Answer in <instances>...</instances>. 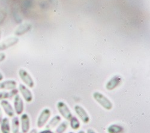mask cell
I'll return each instance as SVG.
<instances>
[{
    "label": "cell",
    "mask_w": 150,
    "mask_h": 133,
    "mask_svg": "<svg viewBox=\"0 0 150 133\" xmlns=\"http://www.w3.org/2000/svg\"><path fill=\"white\" fill-rule=\"evenodd\" d=\"M93 98L100 105L107 110H111L112 107H113V104H112V103L105 95L100 92H95L93 94Z\"/></svg>",
    "instance_id": "obj_1"
},
{
    "label": "cell",
    "mask_w": 150,
    "mask_h": 133,
    "mask_svg": "<svg viewBox=\"0 0 150 133\" xmlns=\"http://www.w3.org/2000/svg\"><path fill=\"white\" fill-rule=\"evenodd\" d=\"M19 75L22 81L26 84L28 87L33 88L34 87V82L28 73V72L23 68H21L19 70Z\"/></svg>",
    "instance_id": "obj_2"
},
{
    "label": "cell",
    "mask_w": 150,
    "mask_h": 133,
    "mask_svg": "<svg viewBox=\"0 0 150 133\" xmlns=\"http://www.w3.org/2000/svg\"><path fill=\"white\" fill-rule=\"evenodd\" d=\"M57 106L58 112L64 119L68 120H70L71 119V118L73 117L72 113L70 110V108L65 103L62 101H59L57 103Z\"/></svg>",
    "instance_id": "obj_3"
},
{
    "label": "cell",
    "mask_w": 150,
    "mask_h": 133,
    "mask_svg": "<svg viewBox=\"0 0 150 133\" xmlns=\"http://www.w3.org/2000/svg\"><path fill=\"white\" fill-rule=\"evenodd\" d=\"M51 116V111L49 108H45L40 113L37 121V126L39 128L43 127Z\"/></svg>",
    "instance_id": "obj_4"
},
{
    "label": "cell",
    "mask_w": 150,
    "mask_h": 133,
    "mask_svg": "<svg viewBox=\"0 0 150 133\" xmlns=\"http://www.w3.org/2000/svg\"><path fill=\"white\" fill-rule=\"evenodd\" d=\"M19 40L15 37H11L7 38L2 42L0 43V52L4 51L9 48L15 46L18 43Z\"/></svg>",
    "instance_id": "obj_5"
},
{
    "label": "cell",
    "mask_w": 150,
    "mask_h": 133,
    "mask_svg": "<svg viewBox=\"0 0 150 133\" xmlns=\"http://www.w3.org/2000/svg\"><path fill=\"white\" fill-rule=\"evenodd\" d=\"M13 106L15 113L16 115H21L22 114L24 110V104L22 99L18 94L14 96Z\"/></svg>",
    "instance_id": "obj_6"
},
{
    "label": "cell",
    "mask_w": 150,
    "mask_h": 133,
    "mask_svg": "<svg viewBox=\"0 0 150 133\" xmlns=\"http://www.w3.org/2000/svg\"><path fill=\"white\" fill-rule=\"evenodd\" d=\"M74 111L83 123L87 124L89 122L90 120V116H89L88 114L87 113V112H86V110L82 106H81L79 105L75 106H74Z\"/></svg>",
    "instance_id": "obj_7"
},
{
    "label": "cell",
    "mask_w": 150,
    "mask_h": 133,
    "mask_svg": "<svg viewBox=\"0 0 150 133\" xmlns=\"http://www.w3.org/2000/svg\"><path fill=\"white\" fill-rule=\"evenodd\" d=\"M19 91L22 95L23 99L27 103H30L33 99V95L30 89H28L23 84H20L19 86Z\"/></svg>",
    "instance_id": "obj_8"
},
{
    "label": "cell",
    "mask_w": 150,
    "mask_h": 133,
    "mask_svg": "<svg viewBox=\"0 0 150 133\" xmlns=\"http://www.w3.org/2000/svg\"><path fill=\"white\" fill-rule=\"evenodd\" d=\"M0 105L4 112V113L10 118H13L15 116L14 108L11 105V104L6 100H3L0 101Z\"/></svg>",
    "instance_id": "obj_9"
},
{
    "label": "cell",
    "mask_w": 150,
    "mask_h": 133,
    "mask_svg": "<svg viewBox=\"0 0 150 133\" xmlns=\"http://www.w3.org/2000/svg\"><path fill=\"white\" fill-rule=\"evenodd\" d=\"M21 123L22 132L27 133L30 128V119L29 116L27 114L23 113L21 115Z\"/></svg>",
    "instance_id": "obj_10"
},
{
    "label": "cell",
    "mask_w": 150,
    "mask_h": 133,
    "mask_svg": "<svg viewBox=\"0 0 150 133\" xmlns=\"http://www.w3.org/2000/svg\"><path fill=\"white\" fill-rule=\"evenodd\" d=\"M122 82V79L120 76H115L106 84V88L109 91H112L118 87Z\"/></svg>",
    "instance_id": "obj_11"
},
{
    "label": "cell",
    "mask_w": 150,
    "mask_h": 133,
    "mask_svg": "<svg viewBox=\"0 0 150 133\" xmlns=\"http://www.w3.org/2000/svg\"><path fill=\"white\" fill-rule=\"evenodd\" d=\"M17 87V82L14 80H7L0 82V90H12Z\"/></svg>",
    "instance_id": "obj_12"
},
{
    "label": "cell",
    "mask_w": 150,
    "mask_h": 133,
    "mask_svg": "<svg viewBox=\"0 0 150 133\" xmlns=\"http://www.w3.org/2000/svg\"><path fill=\"white\" fill-rule=\"evenodd\" d=\"M31 28V25L30 23H24L22 25H20L15 31V34L17 36L22 35L23 34H26L27 32H28Z\"/></svg>",
    "instance_id": "obj_13"
},
{
    "label": "cell",
    "mask_w": 150,
    "mask_h": 133,
    "mask_svg": "<svg viewBox=\"0 0 150 133\" xmlns=\"http://www.w3.org/2000/svg\"><path fill=\"white\" fill-rule=\"evenodd\" d=\"M0 124H1V129L3 133H10V126L8 118H3Z\"/></svg>",
    "instance_id": "obj_14"
},
{
    "label": "cell",
    "mask_w": 150,
    "mask_h": 133,
    "mask_svg": "<svg viewBox=\"0 0 150 133\" xmlns=\"http://www.w3.org/2000/svg\"><path fill=\"white\" fill-rule=\"evenodd\" d=\"M61 117L59 115H56L49 122V124L46 125V128L47 129H51L54 128L55 127L58 125V124L61 121Z\"/></svg>",
    "instance_id": "obj_15"
},
{
    "label": "cell",
    "mask_w": 150,
    "mask_h": 133,
    "mask_svg": "<svg viewBox=\"0 0 150 133\" xmlns=\"http://www.w3.org/2000/svg\"><path fill=\"white\" fill-rule=\"evenodd\" d=\"M19 120L18 116H13L11 120V129L13 133H18L19 130Z\"/></svg>",
    "instance_id": "obj_16"
},
{
    "label": "cell",
    "mask_w": 150,
    "mask_h": 133,
    "mask_svg": "<svg viewBox=\"0 0 150 133\" xmlns=\"http://www.w3.org/2000/svg\"><path fill=\"white\" fill-rule=\"evenodd\" d=\"M107 131L108 133H122L124 131V128L121 125L112 124L108 128Z\"/></svg>",
    "instance_id": "obj_17"
},
{
    "label": "cell",
    "mask_w": 150,
    "mask_h": 133,
    "mask_svg": "<svg viewBox=\"0 0 150 133\" xmlns=\"http://www.w3.org/2000/svg\"><path fill=\"white\" fill-rule=\"evenodd\" d=\"M70 120V126L73 129L77 130L80 128L81 124L77 118L72 117Z\"/></svg>",
    "instance_id": "obj_18"
},
{
    "label": "cell",
    "mask_w": 150,
    "mask_h": 133,
    "mask_svg": "<svg viewBox=\"0 0 150 133\" xmlns=\"http://www.w3.org/2000/svg\"><path fill=\"white\" fill-rule=\"evenodd\" d=\"M68 125L69 124L67 121L62 122L57 128L56 133H64L67 129Z\"/></svg>",
    "instance_id": "obj_19"
},
{
    "label": "cell",
    "mask_w": 150,
    "mask_h": 133,
    "mask_svg": "<svg viewBox=\"0 0 150 133\" xmlns=\"http://www.w3.org/2000/svg\"><path fill=\"white\" fill-rule=\"evenodd\" d=\"M10 96H9V92L7 91H0V101L6 99H9Z\"/></svg>",
    "instance_id": "obj_20"
},
{
    "label": "cell",
    "mask_w": 150,
    "mask_h": 133,
    "mask_svg": "<svg viewBox=\"0 0 150 133\" xmlns=\"http://www.w3.org/2000/svg\"><path fill=\"white\" fill-rule=\"evenodd\" d=\"M18 90L16 89V88L15 89H13L11 90L10 92H9V96H10V99H11L12 97H13V96H15L16 95H17L18 94Z\"/></svg>",
    "instance_id": "obj_21"
},
{
    "label": "cell",
    "mask_w": 150,
    "mask_h": 133,
    "mask_svg": "<svg viewBox=\"0 0 150 133\" xmlns=\"http://www.w3.org/2000/svg\"><path fill=\"white\" fill-rule=\"evenodd\" d=\"M6 18V14L4 13L3 11H0V25L4 22Z\"/></svg>",
    "instance_id": "obj_22"
},
{
    "label": "cell",
    "mask_w": 150,
    "mask_h": 133,
    "mask_svg": "<svg viewBox=\"0 0 150 133\" xmlns=\"http://www.w3.org/2000/svg\"><path fill=\"white\" fill-rule=\"evenodd\" d=\"M6 58V55L4 52H0V63L4 61Z\"/></svg>",
    "instance_id": "obj_23"
},
{
    "label": "cell",
    "mask_w": 150,
    "mask_h": 133,
    "mask_svg": "<svg viewBox=\"0 0 150 133\" xmlns=\"http://www.w3.org/2000/svg\"><path fill=\"white\" fill-rule=\"evenodd\" d=\"M40 133H54L51 129H45L42 132H40Z\"/></svg>",
    "instance_id": "obj_24"
},
{
    "label": "cell",
    "mask_w": 150,
    "mask_h": 133,
    "mask_svg": "<svg viewBox=\"0 0 150 133\" xmlns=\"http://www.w3.org/2000/svg\"><path fill=\"white\" fill-rule=\"evenodd\" d=\"M3 112H2V110H1V108L0 107V123H1V120L3 119Z\"/></svg>",
    "instance_id": "obj_25"
},
{
    "label": "cell",
    "mask_w": 150,
    "mask_h": 133,
    "mask_svg": "<svg viewBox=\"0 0 150 133\" xmlns=\"http://www.w3.org/2000/svg\"><path fill=\"white\" fill-rule=\"evenodd\" d=\"M87 133H96V132L93 129L90 128V129L87 130Z\"/></svg>",
    "instance_id": "obj_26"
},
{
    "label": "cell",
    "mask_w": 150,
    "mask_h": 133,
    "mask_svg": "<svg viewBox=\"0 0 150 133\" xmlns=\"http://www.w3.org/2000/svg\"><path fill=\"white\" fill-rule=\"evenodd\" d=\"M3 79H4V76H3V75L1 73V72H0V82L3 81Z\"/></svg>",
    "instance_id": "obj_27"
},
{
    "label": "cell",
    "mask_w": 150,
    "mask_h": 133,
    "mask_svg": "<svg viewBox=\"0 0 150 133\" xmlns=\"http://www.w3.org/2000/svg\"><path fill=\"white\" fill-rule=\"evenodd\" d=\"M29 133H37V131L35 129H33Z\"/></svg>",
    "instance_id": "obj_28"
},
{
    "label": "cell",
    "mask_w": 150,
    "mask_h": 133,
    "mask_svg": "<svg viewBox=\"0 0 150 133\" xmlns=\"http://www.w3.org/2000/svg\"><path fill=\"white\" fill-rule=\"evenodd\" d=\"M1 34H2V31L1 28H0V40H1Z\"/></svg>",
    "instance_id": "obj_29"
},
{
    "label": "cell",
    "mask_w": 150,
    "mask_h": 133,
    "mask_svg": "<svg viewBox=\"0 0 150 133\" xmlns=\"http://www.w3.org/2000/svg\"><path fill=\"white\" fill-rule=\"evenodd\" d=\"M78 133H85V131H83V130H81V131H79L78 132Z\"/></svg>",
    "instance_id": "obj_30"
},
{
    "label": "cell",
    "mask_w": 150,
    "mask_h": 133,
    "mask_svg": "<svg viewBox=\"0 0 150 133\" xmlns=\"http://www.w3.org/2000/svg\"><path fill=\"white\" fill-rule=\"evenodd\" d=\"M69 133H74V132H69Z\"/></svg>",
    "instance_id": "obj_31"
}]
</instances>
